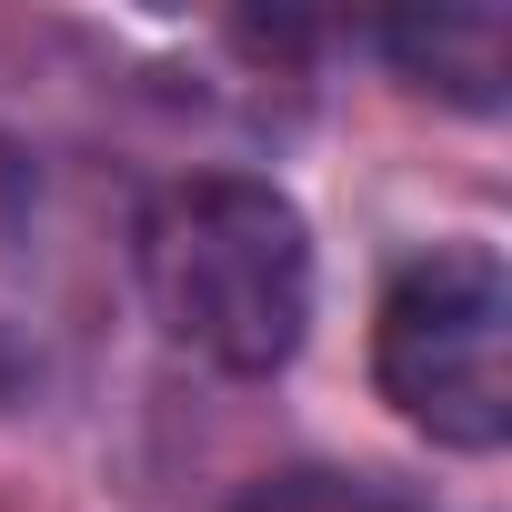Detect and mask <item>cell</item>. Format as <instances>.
I'll return each instance as SVG.
<instances>
[{"instance_id": "7a4b0ae2", "label": "cell", "mask_w": 512, "mask_h": 512, "mask_svg": "<svg viewBox=\"0 0 512 512\" xmlns=\"http://www.w3.org/2000/svg\"><path fill=\"white\" fill-rule=\"evenodd\" d=\"M512 282L492 241H432L382 282L372 312V382L382 402L432 432L442 452H502L512 432Z\"/></svg>"}, {"instance_id": "6da1fadb", "label": "cell", "mask_w": 512, "mask_h": 512, "mask_svg": "<svg viewBox=\"0 0 512 512\" xmlns=\"http://www.w3.org/2000/svg\"><path fill=\"white\" fill-rule=\"evenodd\" d=\"M151 322L211 372L262 382L312 332V231L262 171H181L141 201L131 231Z\"/></svg>"}, {"instance_id": "277c9868", "label": "cell", "mask_w": 512, "mask_h": 512, "mask_svg": "<svg viewBox=\"0 0 512 512\" xmlns=\"http://www.w3.org/2000/svg\"><path fill=\"white\" fill-rule=\"evenodd\" d=\"M221 512H432V502L372 462H282V472H251Z\"/></svg>"}, {"instance_id": "3957f363", "label": "cell", "mask_w": 512, "mask_h": 512, "mask_svg": "<svg viewBox=\"0 0 512 512\" xmlns=\"http://www.w3.org/2000/svg\"><path fill=\"white\" fill-rule=\"evenodd\" d=\"M372 51H382L412 91H432V101H452V111H502V21H482V11L382 21Z\"/></svg>"}]
</instances>
